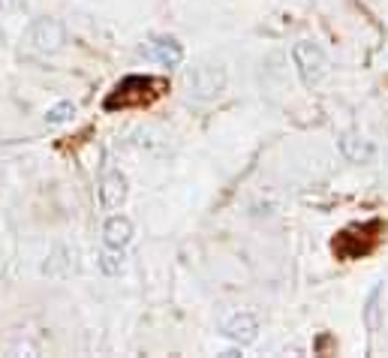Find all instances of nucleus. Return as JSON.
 <instances>
[{
	"mask_svg": "<svg viewBox=\"0 0 388 358\" xmlns=\"http://www.w3.org/2000/svg\"><path fill=\"white\" fill-rule=\"evenodd\" d=\"M166 82L151 79V75H130L123 79L115 94L106 99V109H127V106H142V102H151L157 94H162Z\"/></svg>",
	"mask_w": 388,
	"mask_h": 358,
	"instance_id": "1",
	"label": "nucleus"
},
{
	"mask_svg": "<svg viewBox=\"0 0 388 358\" xmlns=\"http://www.w3.org/2000/svg\"><path fill=\"white\" fill-rule=\"evenodd\" d=\"M379 223H365V226H349L343 229L340 235H337L331 241V250L340 256V259H361V256H367L373 250V244H377V232H379Z\"/></svg>",
	"mask_w": 388,
	"mask_h": 358,
	"instance_id": "2",
	"label": "nucleus"
},
{
	"mask_svg": "<svg viewBox=\"0 0 388 358\" xmlns=\"http://www.w3.org/2000/svg\"><path fill=\"white\" fill-rule=\"evenodd\" d=\"M292 63H295V70H298V75H301V82L307 87L319 85L325 75H328V70H331L325 51L316 43H310V40H298L292 45Z\"/></svg>",
	"mask_w": 388,
	"mask_h": 358,
	"instance_id": "3",
	"label": "nucleus"
},
{
	"mask_svg": "<svg viewBox=\"0 0 388 358\" xmlns=\"http://www.w3.org/2000/svg\"><path fill=\"white\" fill-rule=\"evenodd\" d=\"M28 43L33 51H40V55H55V51H60L67 43L64 24L57 18H36L28 31Z\"/></svg>",
	"mask_w": 388,
	"mask_h": 358,
	"instance_id": "4",
	"label": "nucleus"
},
{
	"mask_svg": "<svg viewBox=\"0 0 388 358\" xmlns=\"http://www.w3.org/2000/svg\"><path fill=\"white\" fill-rule=\"evenodd\" d=\"M226 87V70L220 63H199L190 72V91L196 99H217Z\"/></svg>",
	"mask_w": 388,
	"mask_h": 358,
	"instance_id": "5",
	"label": "nucleus"
},
{
	"mask_svg": "<svg viewBox=\"0 0 388 358\" xmlns=\"http://www.w3.org/2000/svg\"><path fill=\"white\" fill-rule=\"evenodd\" d=\"M127 202V178L115 166H106L103 178H99V205L106 211H115Z\"/></svg>",
	"mask_w": 388,
	"mask_h": 358,
	"instance_id": "6",
	"label": "nucleus"
},
{
	"mask_svg": "<svg viewBox=\"0 0 388 358\" xmlns=\"http://www.w3.org/2000/svg\"><path fill=\"white\" fill-rule=\"evenodd\" d=\"M223 335H226L232 343H238V347H250V343L259 337V319L247 310L229 313L223 319Z\"/></svg>",
	"mask_w": 388,
	"mask_h": 358,
	"instance_id": "7",
	"label": "nucleus"
},
{
	"mask_svg": "<svg viewBox=\"0 0 388 358\" xmlns=\"http://www.w3.org/2000/svg\"><path fill=\"white\" fill-rule=\"evenodd\" d=\"M145 55L162 63V67H178L184 60V48L178 40H172V36H154V40L145 45Z\"/></svg>",
	"mask_w": 388,
	"mask_h": 358,
	"instance_id": "8",
	"label": "nucleus"
},
{
	"mask_svg": "<svg viewBox=\"0 0 388 358\" xmlns=\"http://www.w3.org/2000/svg\"><path fill=\"white\" fill-rule=\"evenodd\" d=\"M340 153L349 160V163H370L373 160V153H377V148H373L370 139L365 136H355V133H346L340 136Z\"/></svg>",
	"mask_w": 388,
	"mask_h": 358,
	"instance_id": "9",
	"label": "nucleus"
},
{
	"mask_svg": "<svg viewBox=\"0 0 388 358\" xmlns=\"http://www.w3.org/2000/svg\"><path fill=\"white\" fill-rule=\"evenodd\" d=\"M103 241H106V247L123 250L133 241V223L127 217H111V220L103 226Z\"/></svg>",
	"mask_w": 388,
	"mask_h": 358,
	"instance_id": "10",
	"label": "nucleus"
},
{
	"mask_svg": "<svg viewBox=\"0 0 388 358\" xmlns=\"http://www.w3.org/2000/svg\"><path fill=\"white\" fill-rule=\"evenodd\" d=\"M379 298H382V283L373 286V292L367 295V304H365V325H367V331H379V325H382Z\"/></svg>",
	"mask_w": 388,
	"mask_h": 358,
	"instance_id": "11",
	"label": "nucleus"
},
{
	"mask_svg": "<svg viewBox=\"0 0 388 358\" xmlns=\"http://www.w3.org/2000/svg\"><path fill=\"white\" fill-rule=\"evenodd\" d=\"M99 271L103 274H118L121 265H123V250H115V247H106L103 253H99Z\"/></svg>",
	"mask_w": 388,
	"mask_h": 358,
	"instance_id": "12",
	"label": "nucleus"
},
{
	"mask_svg": "<svg viewBox=\"0 0 388 358\" xmlns=\"http://www.w3.org/2000/svg\"><path fill=\"white\" fill-rule=\"evenodd\" d=\"M72 114H76V106H72V102H57L55 109H48L45 124L48 126H64L67 121H72Z\"/></svg>",
	"mask_w": 388,
	"mask_h": 358,
	"instance_id": "13",
	"label": "nucleus"
},
{
	"mask_svg": "<svg viewBox=\"0 0 388 358\" xmlns=\"http://www.w3.org/2000/svg\"><path fill=\"white\" fill-rule=\"evenodd\" d=\"M4 6H9V0H0V9H4Z\"/></svg>",
	"mask_w": 388,
	"mask_h": 358,
	"instance_id": "14",
	"label": "nucleus"
}]
</instances>
